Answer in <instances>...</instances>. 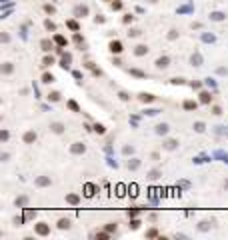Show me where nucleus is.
<instances>
[{
    "instance_id": "obj_42",
    "label": "nucleus",
    "mask_w": 228,
    "mask_h": 240,
    "mask_svg": "<svg viewBox=\"0 0 228 240\" xmlns=\"http://www.w3.org/2000/svg\"><path fill=\"white\" fill-rule=\"evenodd\" d=\"M138 226H140V220H136V218H132V220H130V228H132V230H136Z\"/></svg>"
},
{
    "instance_id": "obj_58",
    "label": "nucleus",
    "mask_w": 228,
    "mask_h": 240,
    "mask_svg": "<svg viewBox=\"0 0 228 240\" xmlns=\"http://www.w3.org/2000/svg\"><path fill=\"white\" fill-rule=\"evenodd\" d=\"M224 188H226V190H228V180H224Z\"/></svg>"
},
{
    "instance_id": "obj_40",
    "label": "nucleus",
    "mask_w": 228,
    "mask_h": 240,
    "mask_svg": "<svg viewBox=\"0 0 228 240\" xmlns=\"http://www.w3.org/2000/svg\"><path fill=\"white\" fill-rule=\"evenodd\" d=\"M110 8H112V10H120V8H122V2H120V0H114V2L110 4Z\"/></svg>"
},
{
    "instance_id": "obj_53",
    "label": "nucleus",
    "mask_w": 228,
    "mask_h": 240,
    "mask_svg": "<svg viewBox=\"0 0 228 240\" xmlns=\"http://www.w3.org/2000/svg\"><path fill=\"white\" fill-rule=\"evenodd\" d=\"M200 230H208V222H200V226H198Z\"/></svg>"
},
{
    "instance_id": "obj_9",
    "label": "nucleus",
    "mask_w": 228,
    "mask_h": 240,
    "mask_svg": "<svg viewBox=\"0 0 228 240\" xmlns=\"http://www.w3.org/2000/svg\"><path fill=\"white\" fill-rule=\"evenodd\" d=\"M64 130H66V126L62 122H52L50 124V132H54V134H64Z\"/></svg>"
},
{
    "instance_id": "obj_46",
    "label": "nucleus",
    "mask_w": 228,
    "mask_h": 240,
    "mask_svg": "<svg viewBox=\"0 0 228 240\" xmlns=\"http://www.w3.org/2000/svg\"><path fill=\"white\" fill-rule=\"evenodd\" d=\"M212 114H214V116H220V114H222V108H220V106H212Z\"/></svg>"
},
{
    "instance_id": "obj_51",
    "label": "nucleus",
    "mask_w": 228,
    "mask_h": 240,
    "mask_svg": "<svg viewBox=\"0 0 228 240\" xmlns=\"http://www.w3.org/2000/svg\"><path fill=\"white\" fill-rule=\"evenodd\" d=\"M122 152H124V154H132V152H134V148H132V146H126V148L122 150Z\"/></svg>"
},
{
    "instance_id": "obj_43",
    "label": "nucleus",
    "mask_w": 228,
    "mask_h": 240,
    "mask_svg": "<svg viewBox=\"0 0 228 240\" xmlns=\"http://www.w3.org/2000/svg\"><path fill=\"white\" fill-rule=\"evenodd\" d=\"M44 12H46V14H54V12H56V8L50 6V4H46V6H44Z\"/></svg>"
},
{
    "instance_id": "obj_17",
    "label": "nucleus",
    "mask_w": 228,
    "mask_h": 240,
    "mask_svg": "<svg viewBox=\"0 0 228 240\" xmlns=\"http://www.w3.org/2000/svg\"><path fill=\"white\" fill-rule=\"evenodd\" d=\"M182 108H184V110H196V108H198V102H194V100H184Z\"/></svg>"
},
{
    "instance_id": "obj_8",
    "label": "nucleus",
    "mask_w": 228,
    "mask_h": 240,
    "mask_svg": "<svg viewBox=\"0 0 228 240\" xmlns=\"http://www.w3.org/2000/svg\"><path fill=\"white\" fill-rule=\"evenodd\" d=\"M138 100H140L142 104H150V102H154V100H156V96L150 94V92H140V94H138Z\"/></svg>"
},
{
    "instance_id": "obj_47",
    "label": "nucleus",
    "mask_w": 228,
    "mask_h": 240,
    "mask_svg": "<svg viewBox=\"0 0 228 240\" xmlns=\"http://www.w3.org/2000/svg\"><path fill=\"white\" fill-rule=\"evenodd\" d=\"M74 42H76V44H84V38H82V36L78 34V32H76V34H74Z\"/></svg>"
},
{
    "instance_id": "obj_44",
    "label": "nucleus",
    "mask_w": 228,
    "mask_h": 240,
    "mask_svg": "<svg viewBox=\"0 0 228 240\" xmlns=\"http://www.w3.org/2000/svg\"><path fill=\"white\" fill-rule=\"evenodd\" d=\"M132 20H134V16H132V14H126L124 18H122V22H124V24H130Z\"/></svg>"
},
{
    "instance_id": "obj_56",
    "label": "nucleus",
    "mask_w": 228,
    "mask_h": 240,
    "mask_svg": "<svg viewBox=\"0 0 228 240\" xmlns=\"http://www.w3.org/2000/svg\"><path fill=\"white\" fill-rule=\"evenodd\" d=\"M150 158H152V160H158V158H160V154H158V152H152V154H150Z\"/></svg>"
},
{
    "instance_id": "obj_36",
    "label": "nucleus",
    "mask_w": 228,
    "mask_h": 240,
    "mask_svg": "<svg viewBox=\"0 0 228 240\" xmlns=\"http://www.w3.org/2000/svg\"><path fill=\"white\" fill-rule=\"evenodd\" d=\"M44 26H46V30H52V32L56 30V24H54L52 20H46V22H44Z\"/></svg>"
},
{
    "instance_id": "obj_57",
    "label": "nucleus",
    "mask_w": 228,
    "mask_h": 240,
    "mask_svg": "<svg viewBox=\"0 0 228 240\" xmlns=\"http://www.w3.org/2000/svg\"><path fill=\"white\" fill-rule=\"evenodd\" d=\"M8 40H10V36H8L6 32H4V34H2V42H8Z\"/></svg>"
},
{
    "instance_id": "obj_33",
    "label": "nucleus",
    "mask_w": 228,
    "mask_h": 240,
    "mask_svg": "<svg viewBox=\"0 0 228 240\" xmlns=\"http://www.w3.org/2000/svg\"><path fill=\"white\" fill-rule=\"evenodd\" d=\"M156 236H158V230H156V228L146 230V238H156Z\"/></svg>"
},
{
    "instance_id": "obj_23",
    "label": "nucleus",
    "mask_w": 228,
    "mask_h": 240,
    "mask_svg": "<svg viewBox=\"0 0 228 240\" xmlns=\"http://www.w3.org/2000/svg\"><path fill=\"white\" fill-rule=\"evenodd\" d=\"M190 62H192L194 66H202V56L200 54H192V56H190Z\"/></svg>"
},
{
    "instance_id": "obj_24",
    "label": "nucleus",
    "mask_w": 228,
    "mask_h": 240,
    "mask_svg": "<svg viewBox=\"0 0 228 240\" xmlns=\"http://www.w3.org/2000/svg\"><path fill=\"white\" fill-rule=\"evenodd\" d=\"M160 176H162V172H160L158 168H154V170H150V172H148V178H150V180H158Z\"/></svg>"
},
{
    "instance_id": "obj_4",
    "label": "nucleus",
    "mask_w": 228,
    "mask_h": 240,
    "mask_svg": "<svg viewBox=\"0 0 228 240\" xmlns=\"http://www.w3.org/2000/svg\"><path fill=\"white\" fill-rule=\"evenodd\" d=\"M108 50H110L112 54H122L124 52V44H122L120 40H112L110 44H108Z\"/></svg>"
},
{
    "instance_id": "obj_21",
    "label": "nucleus",
    "mask_w": 228,
    "mask_h": 240,
    "mask_svg": "<svg viewBox=\"0 0 228 240\" xmlns=\"http://www.w3.org/2000/svg\"><path fill=\"white\" fill-rule=\"evenodd\" d=\"M66 202H68V204H80V196L78 194H66Z\"/></svg>"
},
{
    "instance_id": "obj_52",
    "label": "nucleus",
    "mask_w": 228,
    "mask_h": 240,
    "mask_svg": "<svg viewBox=\"0 0 228 240\" xmlns=\"http://www.w3.org/2000/svg\"><path fill=\"white\" fill-rule=\"evenodd\" d=\"M94 22H96V24H102V22H104V16H100V14H98V16L94 18Z\"/></svg>"
},
{
    "instance_id": "obj_3",
    "label": "nucleus",
    "mask_w": 228,
    "mask_h": 240,
    "mask_svg": "<svg viewBox=\"0 0 228 240\" xmlns=\"http://www.w3.org/2000/svg\"><path fill=\"white\" fill-rule=\"evenodd\" d=\"M198 100H200V104H206V106H210L214 100V96L210 94L208 90H200V94H198Z\"/></svg>"
},
{
    "instance_id": "obj_32",
    "label": "nucleus",
    "mask_w": 228,
    "mask_h": 240,
    "mask_svg": "<svg viewBox=\"0 0 228 240\" xmlns=\"http://www.w3.org/2000/svg\"><path fill=\"white\" fill-rule=\"evenodd\" d=\"M130 74H132V76H138V78H146V72H142V70H136V68L130 70Z\"/></svg>"
},
{
    "instance_id": "obj_13",
    "label": "nucleus",
    "mask_w": 228,
    "mask_h": 240,
    "mask_svg": "<svg viewBox=\"0 0 228 240\" xmlns=\"http://www.w3.org/2000/svg\"><path fill=\"white\" fill-rule=\"evenodd\" d=\"M74 14L78 16V18H84V16H88V6H86V4H82V6H76V8H74Z\"/></svg>"
},
{
    "instance_id": "obj_10",
    "label": "nucleus",
    "mask_w": 228,
    "mask_h": 240,
    "mask_svg": "<svg viewBox=\"0 0 228 240\" xmlns=\"http://www.w3.org/2000/svg\"><path fill=\"white\" fill-rule=\"evenodd\" d=\"M34 184L38 188H44V186H50V184H52V180L48 178V176H38V178L34 180Z\"/></svg>"
},
{
    "instance_id": "obj_35",
    "label": "nucleus",
    "mask_w": 228,
    "mask_h": 240,
    "mask_svg": "<svg viewBox=\"0 0 228 240\" xmlns=\"http://www.w3.org/2000/svg\"><path fill=\"white\" fill-rule=\"evenodd\" d=\"M96 238H98V240H108V238H110V232H106V230H104V232H98Z\"/></svg>"
},
{
    "instance_id": "obj_11",
    "label": "nucleus",
    "mask_w": 228,
    "mask_h": 240,
    "mask_svg": "<svg viewBox=\"0 0 228 240\" xmlns=\"http://www.w3.org/2000/svg\"><path fill=\"white\" fill-rule=\"evenodd\" d=\"M58 230H70V226H72V222H70V218H60V220L56 222Z\"/></svg>"
},
{
    "instance_id": "obj_6",
    "label": "nucleus",
    "mask_w": 228,
    "mask_h": 240,
    "mask_svg": "<svg viewBox=\"0 0 228 240\" xmlns=\"http://www.w3.org/2000/svg\"><path fill=\"white\" fill-rule=\"evenodd\" d=\"M132 52H134V56H138V58H140V56H146V54L150 52V48H148V44H136Z\"/></svg>"
},
{
    "instance_id": "obj_26",
    "label": "nucleus",
    "mask_w": 228,
    "mask_h": 240,
    "mask_svg": "<svg viewBox=\"0 0 228 240\" xmlns=\"http://www.w3.org/2000/svg\"><path fill=\"white\" fill-rule=\"evenodd\" d=\"M104 230L112 234V232H116V230H118V224H116V222H108V224L104 226Z\"/></svg>"
},
{
    "instance_id": "obj_1",
    "label": "nucleus",
    "mask_w": 228,
    "mask_h": 240,
    "mask_svg": "<svg viewBox=\"0 0 228 240\" xmlns=\"http://www.w3.org/2000/svg\"><path fill=\"white\" fill-rule=\"evenodd\" d=\"M34 232L38 236H48L50 234V224L48 222H36L34 224Z\"/></svg>"
},
{
    "instance_id": "obj_39",
    "label": "nucleus",
    "mask_w": 228,
    "mask_h": 240,
    "mask_svg": "<svg viewBox=\"0 0 228 240\" xmlns=\"http://www.w3.org/2000/svg\"><path fill=\"white\" fill-rule=\"evenodd\" d=\"M204 122H196V124H194V130H196V132H204Z\"/></svg>"
},
{
    "instance_id": "obj_49",
    "label": "nucleus",
    "mask_w": 228,
    "mask_h": 240,
    "mask_svg": "<svg viewBox=\"0 0 228 240\" xmlns=\"http://www.w3.org/2000/svg\"><path fill=\"white\" fill-rule=\"evenodd\" d=\"M170 82H172V84H184V82H186V80H184V78H172Z\"/></svg>"
},
{
    "instance_id": "obj_45",
    "label": "nucleus",
    "mask_w": 228,
    "mask_h": 240,
    "mask_svg": "<svg viewBox=\"0 0 228 240\" xmlns=\"http://www.w3.org/2000/svg\"><path fill=\"white\" fill-rule=\"evenodd\" d=\"M118 96H120V100H124V102H126V100H130V96L126 94L124 90H120V92H118Z\"/></svg>"
},
{
    "instance_id": "obj_14",
    "label": "nucleus",
    "mask_w": 228,
    "mask_h": 240,
    "mask_svg": "<svg viewBox=\"0 0 228 240\" xmlns=\"http://www.w3.org/2000/svg\"><path fill=\"white\" fill-rule=\"evenodd\" d=\"M70 62H72V56L70 54H62V60H60V66L64 70H68L70 68Z\"/></svg>"
},
{
    "instance_id": "obj_55",
    "label": "nucleus",
    "mask_w": 228,
    "mask_h": 240,
    "mask_svg": "<svg viewBox=\"0 0 228 240\" xmlns=\"http://www.w3.org/2000/svg\"><path fill=\"white\" fill-rule=\"evenodd\" d=\"M134 216H136V208H134V210H128V218H134Z\"/></svg>"
},
{
    "instance_id": "obj_37",
    "label": "nucleus",
    "mask_w": 228,
    "mask_h": 240,
    "mask_svg": "<svg viewBox=\"0 0 228 240\" xmlns=\"http://www.w3.org/2000/svg\"><path fill=\"white\" fill-rule=\"evenodd\" d=\"M178 38V30H176V28H172L170 32H168V40H176Z\"/></svg>"
},
{
    "instance_id": "obj_50",
    "label": "nucleus",
    "mask_w": 228,
    "mask_h": 240,
    "mask_svg": "<svg viewBox=\"0 0 228 240\" xmlns=\"http://www.w3.org/2000/svg\"><path fill=\"white\" fill-rule=\"evenodd\" d=\"M34 216H36V212H32V210H28V212L24 214V218H26V220H28V218H34Z\"/></svg>"
},
{
    "instance_id": "obj_54",
    "label": "nucleus",
    "mask_w": 228,
    "mask_h": 240,
    "mask_svg": "<svg viewBox=\"0 0 228 240\" xmlns=\"http://www.w3.org/2000/svg\"><path fill=\"white\" fill-rule=\"evenodd\" d=\"M8 136H10V134H8V132H6V130H2V140H4V142H6V140H8Z\"/></svg>"
},
{
    "instance_id": "obj_18",
    "label": "nucleus",
    "mask_w": 228,
    "mask_h": 240,
    "mask_svg": "<svg viewBox=\"0 0 228 240\" xmlns=\"http://www.w3.org/2000/svg\"><path fill=\"white\" fill-rule=\"evenodd\" d=\"M164 148H166V150H174V148H178V140H174V138L166 140V142H164Z\"/></svg>"
},
{
    "instance_id": "obj_19",
    "label": "nucleus",
    "mask_w": 228,
    "mask_h": 240,
    "mask_svg": "<svg viewBox=\"0 0 228 240\" xmlns=\"http://www.w3.org/2000/svg\"><path fill=\"white\" fill-rule=\"evenodd\" d=\"M94 192H96V186H94V184H86V186H84V196H88V198H90V196H94Z\"/></svg>"
},
{
    "instance_id": "obj_7",
    "label": "nucleus",
    "mask_w": 228,
    "mask_h": 240,
    "mask_svg": "<svg viewBox=\"0 0 228 240\" xmlns=\"http://www.w3.org/2000/svg\"><path fill=\"white\" fill-rule=\"evenodd\" d=\"M36 138H38V134L34 132V130H28V132H24L22 142H24V144H34V142H36Z\"/></svg>"
},
{
    "instance_id": "obj_12",
    "label": "nucleus",
    "mask_w": 228,
    "mask_h": 240,
    "mask_svg": "<svg viewBox=\"0 0 228 240\" xmlns=\"http://www.w3.org/2000/svg\"><path fill=\"white\" fill-rule=\"evenodd\" d=\"M40 48L44 50V52H50V50L54 48V40H48V38H42V40H40Z\"/></svg>"
},
{
    "instance_id": "obj_48",
    "label": "nucleus",
    "mask_w": 228,
    "mask_h": 240,
    "mask_svg": "<svg viewBox=\"0 0 228 240\" xmlns=\"http://www.w3.org/2000/svg\"><path fill=\"white\" fill-rule=\"evenodd\" d=\"M190 86H192L194 90H200V88H202V82H190Z\"/></svg>"
},
{
    "instance_id": "obj_59",
    "label": "nucleus",
    "mask_w": 228,
    "mask_h": 240,
    "mask_svg": "<svg viewBox=\"0 0 228 240\" xmlns=\"http://www.w3.org/2000/svg\"><path fill=\"white\" fill-rule=\"evenodd\" d=\"M148 2H150V4H156V2H158V0H148Z\"/></svg>"
},
{
    "instance_id": "obj_29",
    "label": "nucleus",
    "mask_w": 228,
    "mask_h": 240,
    "mask_svg": "<svg viewBox=\"0 0 228 240\" xmlns=\"http://www.w3.org/2000/svg\"><path fill=\"white\" fill-rule=\"evenodd\" d=\"M54 42H56L58 46H66V38L60 36V34H54Z\"/></svg>"
},
{
    "instance_id": "obj_16",
    "label": "nucleus",
    "mask_w": 228,
    "mask_h": 240,
    "mask_svg": "<svg viewBox=\"0 0 228 240\" xmlns=\"http://www.w3.org/2000/svg\"><path fill=\"white\" fill-rule=\"evenodd\" d=\"M168 130H170V126H168L166 122H162V124H158V126H156V134H160V136L168 134Z\"/></svg>"
},
{
    "instance_id": "obj_27",
    "label": "nucleus",
    "mask_w": 228,
    "mask_h": 240,
    "mask_svg": "<svg viewBox=\"0 0 228 240\" xmlns=\"http://www.w3.org/2000/svg\"><path fill=\"white\" fill-rule=\"evenodd\" d=\"M66 26H68L70 30H74V32H78V30H80V24L76 22V20H68V22H66Z\"/></svg>"
},
{
    "instance_id": "obj_31",
    "label": "nucleus",
    "mask_w": 228,
    "mask_h": 240,
    "mask_svg": "<svg viewBox=\"0 0 228 240\" xmlns=\"http://www.w3.org/2000/svg\"><path fill=\"white\" fill-rule=\"evenodd\" d=\"M66 106H68V108H70V110H72V112H80V106H78V104L74 102V100H68V104H66Z\"/></svg>"
},
{
    "instance_id": "obj_34",
    "label": "nucleus",
    "mask_w": 228,
    "mask_h": 240,
    "mask_svg": "<svg viewBox=\"0 0 228 240\" xmlns=\"http://www.w3.org/2000/svg\"><path fill=\"white\" fill-rule=\"evenodd\" d=\"M54 64V58L52 56H44V60H42V66H52Z\"/></svg>"
},
{
    "instance_id": "obj_25",
    "label": "nucleus",
    "mask_w": 228,
    "mask_h": 240,
    "mask_svg": "<svg viewBox=\"0 0 228 240\" xmlns=\"http://www.w3.org/2000/svg\"><path fill=\"white\" fill-rule=\"evenodd\" d=\"M92 130H94L96 134H106V126H104V124H98V122L94 124V128H92Z\"/></svg>"
},
{
    "instance_id": "obj_22",
    "label": "nucleus",
    "mask_w": 228,
    "mask_h": 240,
    "mask_svg": "<svg viewBox=\"0 0 228 240\" xmlns=\"http://www.w3.org/2000/svg\"><path fill=\"white\" fill-rule=\"evenodd\" d=\"M54 80H56V78H54V74H50V72H44V74H42V82H44V84H52Z\"/></svg>"
},
{
    "instance_id": "obj_30",
    "label": "nucleus",
    "mask_w": 228,
    "mask_h": 240,
    "mask_svg": "<svg viewBox=\"0 0 228 240\" xmlns=\"http://www.w3.org/2000/svg\"><path fill=\"white\" fill-rule=\"evenodd\" d=\"M210 18H212V20H216V22H220V20H224L226 16L222 14V12H212V14H210Z\"/></svg>"
},
{
    "instance_id": "obj_41",
    "label": "nucleus",
    "mask_w": 228,
    "mask_h": 240,
    "mask_svg": "<svg viewBox=\"0 0 228 240\" xmlns=\"http://www.w3.org/2000/svg\"><path fill=\"white\" fill-rule=\"evenodd\" d=\"M142 34V30H138V28H132V30L128 32V36H132V38H136V36H140Z\"/></svg>"
},
{
    "instance_id": "obj_5",
    "label": "nucleus",
    "mask_w": 228,
    "mask_h": 240,
    "mask_svg": "<svg viewBox=\"0 0 228 240\" xmlns=\"http://www.w3.org/2000/svg\"><path fill=\"white\" fill-rule=\"evenodd\" d=\"M84 152H86V144H84V142H74V144L70 146V154H74V156L84 154Z\"/></svg>"
},
{
    "instance_id": "obj_38",
    "label": "nucleus",
    "mask_w": 228,
    "mask_h": 240,
    "mask_svg": "<svg viewBox=\"0 0 228 240\" xmlns=\"http://www.w3.org/2000/svg\"><path fill=\"white\" fill-rule=\"evenodd\" d=\"M26 202H28L26 196H20V198H16V206H26Z\"/></svg>"
},
{
    "instance_id": "obj_28",
    "label": "nucleus",
    "mask_w": 228,
    "mask_h": 240,
    "mask_svg": "<svg viewBox=\"0 0 228 240\" xmlns=\"http://www.w3.org/2000/svg\"><path fill=\"white\" fill-rule=\"evenodd\" d=\"M138 166H140V160H138V158H132V160H128V168H130V170H136Z\"/></svg>"
},
{
    "instance_id": "obj_2",
    "label": "nucleus",
    "mask_w": 228,
    "mask_h": 240,
    "mask_svg": "<svg viewBox=\"0 0 228 240\" xmlns=\"http://www.w3.org/2000/svg\"><path fill=\"white\" fill-rule=\"evenodd\" d=\"M154 66L158 70H166L168 66H170V56H166V54H164V56H158L154 60Z\"/></svg>"
},
{
    "instance_id": "obj_15",
    "label": "nucleus",
    "mask_w": 228,
    "mask_h": 240,
    "mask_svg": "<svg viewBox=\"0 0 228 240\" xmlns=\"http://www.w3.org/2000/svg\"><path fill=\"white\" fill-rule=\"evenodd\" d=\"M12 72H14V64H12V62H4L2 64V74L8 76V74H12Z\"/></svg>"
},
{
    "instance_id": "obj_20",
    "label": "nucleus",
    "mask_w": 228,
    "mask_h": 240,
    "mask_svg": "<svg viewBox=\"0 0 228 240\" xmlns=\"http://www.w3.org/2000/svg\"><path fill=\"white\" fill-rule=\"evenodd\" d=\"M60 92H58V90H52V92H48V100H50V102H60Z\"/></svg>"
}]
</instances>
